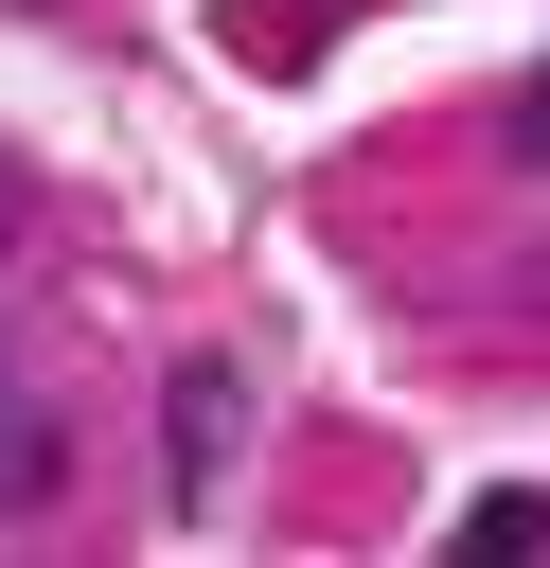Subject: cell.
Segmentation results:
<instances>
[{"instance_id": "1", "label": "cell", "mask_w": 550, "mask_h": 568, "mask_svg": "<svg viewBox=\"0 0 550 568\" xmlns=\"http://www.w3.org/2000/svg\"><path fill=\"white\" fill-rule=\"evenodd\" d=\"M213 462H231V355H195V373H177V479L213 497Z\"/></svg>"}, {"instance_id": "2", "label": "cell", "mask_w": 550, "mask_h": 568, "mask_svg": "<svg viewBox=\"0 0 550 568\" xmlns=\"http://www.w3.org/2000/svg\"><path fill=\"white\" fill-rule=\"evenodd\" d=\"M461 550H479V568H497V550H550V497H479V515H461Z\"/></svg>"}, {"instance_id": "3", "label": "cell", "mask_w": 550, "mask_h": 568, "mask_svg": "<svg viewBox=\"0 0 550 568\" xmlns=\"http://www.w3.org/2000/svg\"><path fill=\"white\" fill-rule=\"evenodd\" d=\"M515 160H532V178H550V71H532V106H515Z\"/></svg>"}, {"instance_id": "4", "label": "cell", "mask_w": 550, "mask_h": 568, "mask_svg": "<svg viewBox=\"0 0 550 568\" xmlns=\"http://www.w3.org/2000/svg\"><path fill=\"white\" fill-rule=\"evenodd\" d=\"M0 231H18V195H0Z\"/></svg>"}]
</instances>
